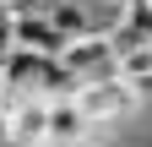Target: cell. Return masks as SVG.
Returning <instances> with one entry per match:
<instances>
[{
  "label": "cell",
  "mask_w": 152,
  "mask_h": 147,
  "mask_svg": "<svg viewBox=\"0 0 152 147\" xmlns=\"http://www.w3.org/2000/svg\"><path fill=\"white\" fill-rule=\"evenodd\" d=\"M60 60L76 71V82H98V76H120V44H114V33L98 27V33H82V38H71L60 49Z\"/></svg>",
  "instance_id": "6da1fadb"
},
{
  "label": "cell",
  "mask_w": 152,
  "mask_h": 147,
  "mask_svg": "<svg viewBox=\"0 0 152 147\" xmlns=\"http://www.w3.org/2000/svg\"><path fill=\"white\" fill-rule=\"evenodd\" d=\"M76 104L87 109V120H92V125H114V120L136 115L141 93H136L125 76H98V82H82V87H76Z\"/></svg>",
  "instance_id": "7a4b0ae2"
},
{
  "label": "cell",
  "mask_w": 152,
  "mask_h": 147,
  "mask_svg": "<svg viewBox=\"0 0 152 147\" xmlns=\"http://www.w3.org/2000/svg\"><path fill=\"white\" fill-rule=\"evenodd\" d=\"M87 136H92V120L76 104V93L71 98H49V136H44V147H87Z\"/></svg>",
  "instance_id": "3957f363"
},
{
  "label": "cell",
  "mask_w": 152,
  "mask_h": 147,
  "mask_svg": "<svg viewBox=\"0 0 152 147\" xmlns=\"http://www.w3.org/2000/svg\"><path fill=\"white\" fill-rule=\"evenodd\" d=\"M49 136V98H22L11 109V147H44Z\"/></svg>",
  "instance_id": "277c9868"
},
{
  "label": "cell",
  "mask_w": 152,
  "mask_h": 147,
  "mask_svg": "<svg viewBox=\"0 0 152 147\" xmlns=\"http://www.w3.org/2000/svg\"><path fill=\"white\" fill-rule=\"evenodd\" d=\"M114 44H120V54L136 49V44H152V0H125V6H120Z\"/></svg>",
  "instance_id": "5b68a950"
},
{
  "label": "cell",
  "mask_w": 152,
  "mask_h": 147,
  "mask_svg": "<svg viewBox=\"0 0 152 147\" xmlns=\"http://www.w3.org/2000/svg\"><path fill=\"white\" fill-rule=\"evenodd\" d=\"M120 76L136 87L141 98H152V44H136V49L120 54Z\"/></svg>",
  "instance_id": "8992f818"
},
{
  "label": "cell",
  "mask_w": 152,
  "mask_h": 147,
  "mask_svg": "<svg viewBox=\"0 0 152 147\" xmlns=\"http://www.w3.org/2000/svg\"><path fill=\"white\" fill-rule=\"evenodd\" d=\"M16 49V6L11 0H0V54Z\"/></svg>",
  "instance_id": "52a82bcc"
},
{
  "label": "cell",
  "mask_w": 152,
  "mask_h": 147,
  "mask_svg": "<svg viewBox=\"0 0 152 147\" xmlns=\"http://www.w3.org/2000/svg\"><path fill=\"white\" fill-rule=\"evenodd\" d=\"M0 147H11V109L0 104Z\"/></svg>",
  "instance_id": "ba28073f"
},
{
  "label": "cell",
  "mask_w": 152,
  "mask_h": 147,
  "mask_svg": "<svg viewBox=\"0 0 152 147\" xmlns=\"http://www.w3.org/2000/svg\"><path fill=\"white\" fill-rule=\"evenodd\" d=\"M109 6H125V0H109Z\"/></svg>",
  "instance_id": "9c48e42d"
}]
</instances>
